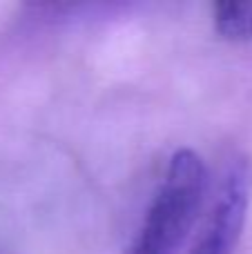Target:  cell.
I'll return each instance as SVG.
<instances>
[{"label": "cell", "instance_id": "obj_1", "mask_svg": "<svg viewBox=\"0 0 252 254\" xmlns=\"http://www.w3.org/2000/svg\"><path fill=\"white\" fill-rule=\"evenodd\" d=\"M210 174L194 149H177L125 254H177L194 228Z\"/></svg>", "mask_w": 252, "mask_h": 254}, {"label": "cell", "instance_id": "obj_2", "mask_svg": "<svg viewBox=\"0 0 252 254\" xmlns=\"http://www.w3.org/2000/svg\"><path fill=\"white\" fill-rule=\"evenodd\" d=\"M252 201V163L248 156H232L221 176L217 201L201 239L188 254H235L246 228Z\"/></svg>", "mask_w": 252, "mask_h": 254}, {"label": "cell", "instance_id": "obj_3", "mask_svg": "<svg viewBox=\"0 0 252 254\" xmlns=\"http://www.w3.org/2000/svg\"><path fill=\"white\" fill-rule=\"evenodd\" d=\"M214 31L230 43L252 40V0H226L212 7Z\"/></svg>", "mask_w": 252, "mask_h": 254}, {"label": "cell", "instance_id": "obj_4", "mask_svg": "<svg viewBox=\"0 0 252 254\" xmlns=\"http://www.w3.org/2000/svg\"><path fill=\"white\" fill-rule=\"evenodd\" d=\"M0 254H11V252H7V250H4V248H0Z\"/></svg>", "mask_w": 252, "mask_h": 254}]
</instances>
